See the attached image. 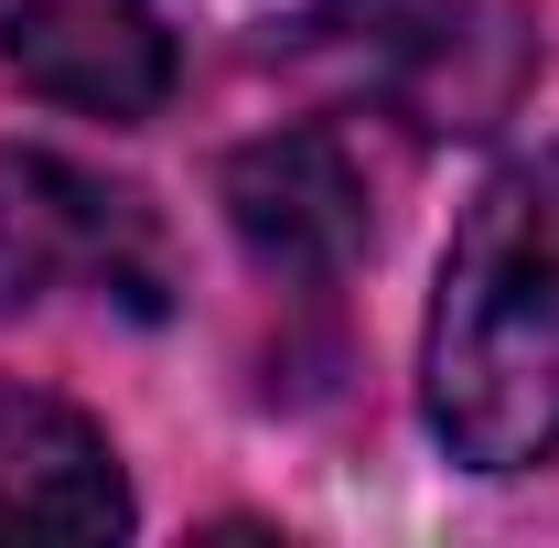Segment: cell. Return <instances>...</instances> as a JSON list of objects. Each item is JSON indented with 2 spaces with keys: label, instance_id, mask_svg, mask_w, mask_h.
<instances>
[{
  "label": "cell",
  "instance_id": "cell-1",
  "mask_svg": "<svg viewBox=\"0 0 559 548\" xmlns=\"http://www.w3.org/2000/svg\"><path fill=\"white\" fill-rule=\"evenodd\" d=\"M419 409L474 474L559 463V151L506 162L463 205L430 290Z\"/></svg>",
  "mask_w": 559,
  "mask_h": 548
},
{
  "label": "cell",
  "instance_id": "cell-5",
  "mask_svg": "<svg viewBox=\"0 0 559 548\" xmlns=\"http://www.w3.org/2000/svg\"><path fill=\"white\" fill-rule=\"evenodd\" d=\"M130 484L108 441L33 388H0V538H119Z\"/></svg>",
  "mask_w": 559,
  "mask_h": 548
},
{
  "label": "cell",
  "instance_id": "cell-2",
  "mask_svg": "<svg viewBox=\"0 0 559 548\" xmlns=\"http://www.w3.org/2000/svg\"><path fill=\"white\" fill-rule=\"evenodd\" d=\"M55 290H119L130 312H162L173 301L162 226L140 194L55 151H0V312H33Z\"/></svg>",
  "mask_w": 559,
  "mask_h": 548
},
{
  "label": "cell",
  "instance_id": "cell-4",
  "mask_svg": "<svg viewBox=\"0 0 559 548\" xmlns=\"http://www.w3.org/2000/svg\"><path fill=\"white\" fill-rule=\"evenodd\" d=\"M226 226L280 279H334L366 248V183L334 130H270L226 162Z\"/></svg>",
  "mask_w": 559,
  "mask_h": 548
},
{
  "label": "cell",
  "instance_id": "cell-3",
  "mask_svg": "<svg viewBox=\"0 0 559 548\" xmlns=\"http://www.w3.org/2000/svg\"><path fill=\"white\" fill-rule=\"evenodd\" d=\"M0 65L86 119H151L173 97V33L151 0H0Z\"/></svg>",
  "mask_w": 559,
  "mask_h": 548
}]
</instances>
